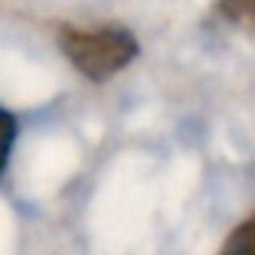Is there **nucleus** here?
Wrapping results in <instances>:
<instances>
[{
	"label": "nucleus",
	"instance_id": "f257e3e1",
	"mask_svg": "<svg viewBox=\"0 0 255 255\" xmlns=\"http://www.w3.org/2000/svg\"><path fill=\"white\" fill-rule=\"evenodd\" d=\"M59 49L85 79L105 82L137 59V39L125 26H62L56 33Z\"/></svg>",
	"mask_w": 255,
	"mask_h": 255
},
{
	"label": "nucleus",
	"instance_id": "f03ea898",
	"mask_svg": "<svg viewBox=\"0 0 255 255\" xmlns=\"http://www.w3.org/2000/svg\"><path fill=\"white\" fill-rule=\"evenodd\" d=\"M219 255H255V213L249 219H242L229 233V239L223 242Z\"/></svg>",
	"mask_w": 255,
	"mask_h": 255
},
{
	"label": "nucleus",
	"instance_id": "20e7f679",
	"mask_svg": "<svg viewBox=\"0 0 255 255\" xmlns=\"http://www.w3.org/2000/svg\"><path fill=\"white\" fill-rule=\"evenodd\" d=\"M223 16L236 26H246L255 33V0H216Z\"/></svg>",
	"mask_w": 255,
	"mask_h": 255
},
{
	"label": "nucleus",
	"instance_id": "7ed1b4c3",
	"mask_svg": "<svg viewBox=\"0 0 255 255\" xmlns=\"http://www.w3.org/2000/svg\"><path fill=\"white\" fill-rule=\"evenodd\" d=\"M20 137V125H16V115L10 108L0 105V177L10 164V154H13V144Z\"/></svg>",
	"mask_w": 255,
	"mask_h": 255
}]
</instances>
